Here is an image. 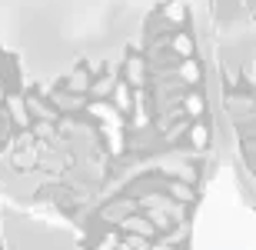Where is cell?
<instances>
[{"label":"cell","instance_id":"cell-6","mask_svg":"<svg viewBox=\"0 0 256 250\" xmlns=\"http://www.w3.org/2000/svg\"><path fill=\"white\" fill-rule=\"evenodd\" d=\"M186 110H190L193 117H196V114H203V97H196V94H193L190 100H186Z\"/></svg>","mask_w":256,"mask_h":250},{"label":"cell","instance_id":"cell-4","mask_svg":"<svg viewBox=\"0 0 256 250\" xmlns=\"http://www.w3.org/2000/svg\"><path fill=\"white\" fill-rule=\"evenodd\" d=\"M173 50H180L183 57L190 60V54H193V40H190V37H186V34H180V37L173 40Z\"/></svg>","mask_w":256,"mask_h":250},{"label":"cell","instance_id":"cell-5","mask_svg":"<svg viewBox=\"0 0 256 250\" xmlns=\"http://www.w3.org/2000/svg\"><path fill=\"white\" fill-rule=\"evenodd\" d=\"M116 104L124 107V110L130 107V87H126V84H120V87H116Z\"/></svg>","mask_w":256,"mask_h":250},{"label":"cell","instance_id":"cell-2","mask_svg":"<svg viewBox=\"0 0 256 250\" xmlns=\"http://www.w3.org/2000/svg\"><path fill=\"white\" fill-rule=\"evenodd\" d=\"M0 233L7 250H80V233L54 213L10 207L0 210Z\"/></svg>","mask_w":256,"mask_h":250},{"label":"cell","instance_id":"cell-7","mask_svg":"<svg viewBox=\"0 0 256 250\" xmlns=\"http://www.w3.org/2000/svg\"><path fill=\"white\" fill-rule=\"evenodd\" d=\"M193 140H196V147H206L210 130H206V127H196V130H193Z\"/></svg>","mask_w":256,"mask_h":250},{"label":"cell","instance_id":"cell-3","mask_svg":"<svg viewBox=\"0 0 256 250\" xmlns=\"http://www.w3.org/2000/svg\"><path fill=\"white\" fill-rule=\"evenodd\" d=\"M180 77L186 80V84H196V80H200V67L193 64V60H183V67H180Z\"/></svg>","mask_w":256,"mask_h":250},{"label":"cell","instance_id":"cell-1","mask_svg":"<svg viewBox=\"0 0 256 250\" xmlns=\"http://www.w3.org/2000/svg\"><path fill=\"white\" fill-rule=\"evenodd\" d=\"M193 250H256V210L230 167H220L206 183L193 220Z\"/></svg>","mask_w":256,"mask_h":250},{"label":"cell","instance_id":"cell-8","mask_svg":"<svg viewBox=\"0 0 256 250\" xmlns=\"http://www.w3.org/2000/svg\"><path fill=\"white\" fill-rule=\"evenodd\" d=\"M166 17L170 20H183V4H170V7H166Z\"/></svg>","mask_w":256,"mask_h":250}]
</instances>
